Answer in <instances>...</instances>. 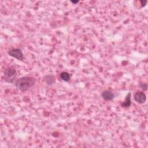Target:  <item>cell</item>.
Here are the masks:
<instances>
[{
	"instance_id": "obj_6",
	"label": "cell",
	"mask_w": 148,
	"mask_h": 148,
	"mask_svg": "<svg viewBox=\"0 0 148 148\" xmlns=\"http://www.w3.org/2000/svg\"><path fill=\"white\" fill-rule=\"evenodd\" d=\"M43 80L46 83V84L48 86H51L55 84L56 80L54 75L51 74L46 75L43 77Z\"/></svg>"
},
{
	"instance_id": "obj_2",
	"label": "cell",
	"mask_w": 148,
	"mask_h": 148,
	"mask_svg": "<svg viewBox=\"0 0 148 148\" xmlns=\"http://www.w3.org/2000/svg\"><path fill=\"white\" fill-rule=\"evenodd\" d=\"M17 75L16 69L13 67L9 66L4 70L3 79L6 83H13L16 80Z\"/></svg>"
},
{
	"instance_id": "obj_11",
	"label": "cell",
	"mask_w": 148,
	"mask_h": 148,
	"mask_svg": "<svg viewBox=\"0 0 148 148\" xmlns=\"http://www.w3.org/2000/svg\"><path fill=\"white\" fill-rule=\"evenodd\" d=\"M79 2V1H71V3H72L73 4H76V3H77L78 2Z\"/></svg>"
},
{
	"instance_id": "obj_3",
	"label": "cell",
	"mask_w": 148,
	"mask_h": 148,
	"mask_svg": "<svg viewBox=\"0 0 148 148\" xmlns=\"http://www.w3.org/2000/svg\"><path fill=\"white\" fill-rule=\"evenodd\" d=\"M8 54L10 56L15 58L19 61H23L24 60L23 53L22 52V50L19 48L12 49L8 51Z\"/></svg>"
},
{
	"instance_id": "obj_7",
	"label": "cell",
	"mask_w": 148,
	"mask_h": 148,
	"mask_svg": "<svg viewBox=\"0 0 148 148\" xmlns=\"http://www.w3.org/2000/svg\"><path fill=\"white\" fill-rule=\"evenodd\" d=\"M131 93L128 92L125 96V98L123 102L121 103V106L124 108H128L131 105Z\"/></svg>"
},
{
	"instance_id": "obj_9",
	"label": "cell",
	"mask_w": 148,
	"mask_h": 148,
	"mask_svg": "<svg viewBox=\"0 0 148 148\" xmlns=\"http://www.w3.org/2000/svg\"><path fill=\"white\" fill-rule=\"evenodd\" d=\"M139 86L142 90H143L144 91H146L147 90V83H140L139 84Z\"/></svg>"
},
{
	"instance_id": "obj_4",
	"label": "cell",
	"mask_w": 148,
	"mask_h": 148,
	"mask_svg": "<svg viewBox=\"0 0 148 148\" xmlns=\"http://www.w3.org/2000/svg\"><path fill=\"white\" fill-rule=\"evenodd\" d=\"M134 100L138 103L142 104L146 102V95L143 91H137L134 95Z\"/></svg>"
},
{
	"instance_id": "obj_10",
	"label": "cell",
	"mask_w": 148,
	"mask_h": 148,
	"mask_svg": "<svg viewBox=\"0 0 148 148\" xmlns=\"http://www.w3.org/2000/svg\"><path fill=\"white\" fill-rule=\"evenodd\" d=\"M140 3H141V5H142V7H144L146 6L147 1H140Z\"/></svg>"
},
{
	"instance_id": "obj_8",
	"label": "cell",
	"mask_w": 148,
	"mask_h": 148,
	"mask_svg": "<svg viewBox=\"0 0 148 148\" xmlns=\"http://www.w3.org/2000/svg\"><path fill=\"white\" fill-rule=\"evenodd\" d=\"M60 79L64 81V82H69L70 80H71V75L70 74L67 72H65V71H63V72H61L60 74Z\"/></svg>"
},
{
	"instance_id": "obj_5",
	"label": "cell",
	"mask_w": 148,
	"mask_h": 148,
	"mask_svg": "<svg viewBox=\"0 0 148 148\" xmlns=\"http://www.w3.org/2000/svg\"><path fill=\"white\" fill-rule=\"evenodd\" d=\"M101 96L105 101H112L115 97L114 93L109 90H103L101 92Z\"/></svg>"
},
{
	"instance_id": "obj_1",
	"label": "cell",
	"mask_w": 148,
	"mask_h": 148,
	"mask_svg": "<svg viewBox=\"0 0 148 148\" xmlns=\"http://www.w3.org/2000/svg\"><path fill=\"white\" fill-rule=\"evenodd\" d=\"M36 80L32 76H23L16 80L14 82L15 86L21 92H25L30 88L33 87Z\"/></svg>"
}]
</instances>
